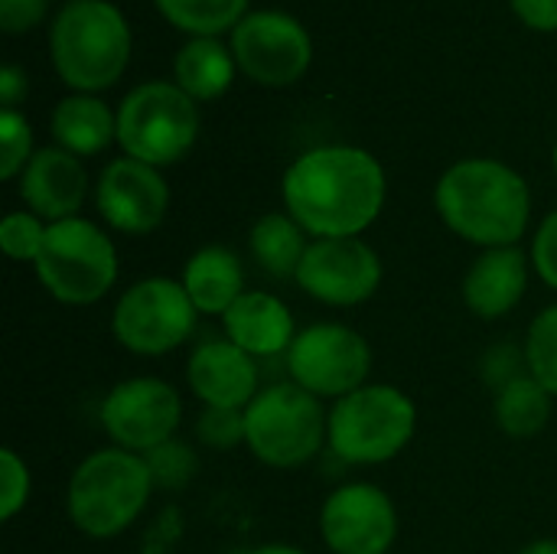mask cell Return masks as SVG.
<instances>
[{
	"mask_svg": "<svg viewBox=\"0 0 557 554\" xmlns=\"http://www.w3.org/2000/svg\"><path fill=\"white\" fill-rule=\"evenodd\" d=\"M251 255L274 278H297V268L310 248L307 229L290 212H268L251 225Z\"/></svg>",
	"mask_w": 557,
	"mask_h": 554,
	"instance_id": "603a6c76",
	"label": "cell"
},
{
	"mask_svg": "<svg viewBox=\"0 0 557 554\" xmlns=\"http://www.w3.org/2000/svg\"><path fill=\"white\" fill-rule=\"evenodd\" d=\"M0 176L13 180L16 173L26 170V163L33 160V131L26 124L23 114L16 111H3L0 114Z\"/></svg>",
	"mask_w": 557,
	"mask_h": 554,
	"instance_id": "f1b7e54d",
	"label": "cell"
},
{
	"mask_svg": "<svg viewBox=\"0 0 557 554\" xmlns=\"http://www.w3.org/2000/svg\"><path fill=\"white\" fill-rule=\"evenodd\" d=\"M183 418V405L173 385L163 379H127L114 385L101 405V424L108 438L131 454H147L173 441Z\"/></svg>",
	"mask_w": 557,
	"mask_h": 554,
	"instance_id": "7c38bea8",
	"label": "cell"
},
{
	"mask_svg": "<svg viewBox=\"0 0 557 554\" xmlns=\"http://www.w3.org/2000/svg\"><path fill=\"white\" fill-rule=\"evenodd\" d=\"M144 464L150 470L153 487H160V490H183L196 477V470H199L196 451L180 444V441H166V444L147 451Z\"/></svg>",
	"mask_w": 557,
	"mask_h": 554,
	"instance_id": "4316f807",
	"label": "cell"
},
{
	"mask_svg": "<svg viewBox=\"0 0 557 554\" xmlns=\"http://www.w3.org/2000/svg\"><path fill=\"white\" fill-rule=\"evenodd\" d=\"M519 554H557V542L555 539H542V542H532L525 545Z\"/></svg>",
	"mask_w": 557,
	"mask_h": 554,
	"instance_id": "8d00e7d4",
	"label": "cell"
},
{
	"mask_svg": "<svg viewBox=\"0 0 557 554\" xmlns=\"http://www.w3.org/2000/svg\"><path fill=\"white\" fill-rule=\"evenodd\" d=\"M529 287V258L522 248H486L463 278V300L467 307L483 317L496 320L519 307Z\"/></svg>",
	"mask_w": 557,
	"mask_h": 554,
	"instance_id": "d6986e66",
	"label": "cell"
},
{
	"mask_svg": "<svg viewBox=\"0 0 557 554\" xmlns=\"http://www.w3.org/2000/svg\"><path fill=\"white\" fill-rule=\"evenodd\" d=\"M196 313L199 310L180 281L147 278L121 294L111 330L117 343L137 356H163L189 340Z\"/></svg>",
	"mask_w": 557,
	"mask_h": 554,
	"instance_id": "9c48e42d",
	"label": "cell"
},
{
	"mask_svg": "<svg viewBox=\"0 0 557 554\" xmlns=\"http://www.w3.org/2000/svg\"><path fill=\"white\" fill-rule=\"evenodd\" d=\"M196 434L212 451H232L245 441V411L238 408H206L196 421Z\"/></svg>",
	"mask_w": 557,
	"mask_h": 554,
	"instance_id": "f546056e",
	"label": "cell"
},
{
	"mask_svg": "<svg viewBox=\"0 0 557 554\" xmlns=\"http://www.w3.org/2000/svg\"><path fill=\"white\" fill-rule=\"evenodd\" d=\"M189 389L206 408L245 411L258 395L255 356L238 349L232 340H206L193 349L186 366Z\"/></svg>",
	"mask_w": 557,
	"mask_h": 554,
	"instance_id": "2e32d148",
	"label": "cell"
},
{
	"mask_svg": "<svg viewBox=\"0 0 557 554\" xmlns=\"http://www.w3.org/2000/svg\"><path fill=\"white\" fill-rule=\"evenodd\" d=\"M297 284L320 304L356 307L379 291L382 261L362 238H317L297 268Z\"/></svg>",
	"mask_w": 557,
	"mask_h": 554,
	"instance_id": "4fadbf2b",
	"label": "cell"
},
{
	"mask_svg": "<svg viewBox=\"0 0 557 554\" xmlns=\"http://www.w3.org/2000/svg\"><path fill=\"white\" fill-rule=\"evenodd\" d=\"M232 52L248 78L277 88L297 82L307 72L313 42L294 16L281 10H258L235 26Z\"/></svg>",
	"mask_w": 557,
	"mask_h": 554,
	"instance_id": "8fae6325",
	"label": "cell"
},
{
	"mask_svg": "<svg viewBox=\"0 0 557 554\" xmlns=\"http://www.w3.org/2000/svg\"><path fill=\"white\" fill-rule=\"evenodd\" d=\"M52 65L75 91L114 85L131 59V29L108 0H72L59 10L49 33Z\"/></svg>",
	"mask_w": 557,
	"mask_h": 554,
	"instance_id": "3957f363",
	"label": "cell"
},
{
	"mask_svg": "<svg viewBox=\"0 0 557 554\" xmlns=\"http://www.w3.org/2000/svg\"><path fill=\"white\" fill-rule=\"evenodd\" d=\"M88 193V176L85 167L78 163L75 153L62 147H42L33 153L26 170L20 173V196L33 209V216L62 222L75 219Z\"/></svg>",
	"mask_w": 557,
	"mask_h": 554,
	"instance_id": "e0dca14e",
	"label": "cell"
},
{
	"mask_svg": "<svg viewBox=\"0 0 557 554\" xmlns=\"http://www.w3.org/2000/svg\"><path fill=\"white\" fill-rule=\"evenodd\" d=\"M251 554H307V552H300V549H294V545H261V549H255Z\"/></svg>",
	"mask_w": 557,
	"mask_h": 554,
	"instance_id": "74e56055",
	"label": "cell"
},
{
	"mask_svg": "<svg viewBox=\"0 0 557 554\" xmlns=\"http://www.w3.org/2000/svg\"><path fill=\"white\" fill-rule=\"evenodd\" d=\"M26 98V75L16 65H3L0 72V101L3 111H16V104Z\"/></svg>",
	"mask_w": 557,
	"mask_h": 554,
	"instance_id": "d590c367",
	"label": "cell"
},
{
	"mask_svg": "<svg viewBox=\"0 0 557 554\" xmlns=\"http://www.w3.org/2000/svg\"><path fill=\"white\" fill-rule=\"evenodd\" d=\"M320 532L333 554H385L398 539V513L385 490L349 483L330 493Z\"/></svg>",
	"mask_w": 557,
	"mask_h": 554,
	"instance_id": "5bb4252c",
	"label": "cell"
},
{
	"mask_svg": "<svg viewBox=\"0 0 557 554\" xmlns=\"http://www.w3.org/2000/svg\"><path fill=\"white\" fill-rule=\"evenodd\" d=\"M49 0H0V29L26 33L46 16Z\"/></svg>",
	"mask_w": 557,
	"mask_h": 554,
	"instance_id": "836d02e7",
	"label": "cell"
},
{
	"mask_svg": "<svg viewBox=\"0 0 557 554\" xmlns=\"http://www.w3.org/2000/svg\"><path fill=\"white\" fill-rule=\"evenodd\" d=\"M284 202L317 238H359L385 206V173L359 147H317L287 170Z\"/></svg>",
	"mask_w": 557,
	"mask_h": 554,
	"instance_id": "6da1fadb",
	"label": "cell"
},
{
	"mask_svg": "<svg viewBox=\"0 0 557 554\" xmlns=\"http://www.w3.org/2000/svg\"><path fill=\"white\" fill-rule=\"evenodd\" d=\"M225 340H232L238 349H245L255 359L287 356L294 333V317L287 304L264 291H245L225 313Z\"/></svg>",
	"mask_w": 557,
	"mask_h": 554,
	"instance_id": "ac0fdd59",
	"label": "cell"
},
{
	"mask_svg": "<svg viewBox=\"0 0 557 554\" xmlns=\"http://www.w3.org/2000/svg\"><path fill=\"white\" fill-rule=\"evenodd\" d=\"M441 219L467 242L483 248H509L525 235L532 196L529 183L499 160L454 163L434 193Z\"/></svg>",
	"mask_w": 557,
	"mask_h": 554,
	"instance_id": "7a4b0ae2",
	"label": "cell"
},
{
	"mask_svg": "<svg viewBox=\"0 0 557 554\" xmlns=\"http://www.w3.org/2000/svg\"><path fill=\"white\" fill-rule=\"evenodd\" d=\"M552 418V392L532 379L522 376L496 392V424L512 438H532L539 434Z\"/></svg>",
	"mask_w": 557,
	"mask_h": 554,
	"instance_id": "cb8c5ba5",
	"label": "cell"
},
{
	"mask_svg": "<svg viewBox=\"0 0 557 554\" xmlns=\"http://www.w3.org/2000/svg\"><path fill=\"white\" fill-rule=\"evenodd\" d=\"M555 170H557V147H555Z\"/></svg>",
	"mask_w": 557,
	"mask_h": 554,
	"instance_id": "f35d334b",
	"label": "cell"
},
{
	"mask_svg": "<svg viewBox=\"0 0 557 554\" xmlns=\"http://www.w3.org/2000/svg\"><path fill=\"white\" fill-rule=\"evenodd\" d=\"M290 379L317 398H346L366 385L372 372V349L366 336L339 323H317L287 349Z\"/></svg>",
	"mask_w": 557,
	"mask_h": 554,
	"instance_id": "30bf717a",
	"label": "cell"
},
{
	"mask_svg": "<svg viewBox=\"0 0 557 554\" xmlns=\"http://www.w3.org/2000/svg\"><path fill=\"white\" fill-rule=\"evenodd\" d=\"M29 500V470L26 464L10 451L3 447L0 451V519H13Z\"/></svg>",
	"mask_w": 557,
	"mask_h": 554,
	"instance_id": "4dcf8cb0",
	"label": "cell"
},
{
	"mask_svg": "<svg viewBox=\"0 0 557 554\" xmlns=\"http://www.w3.org/2000/svg\"><path fill=\"white\" fill-rule=\"evenodd\" d=\"M150 493L153 480L144 457L108 447L75 467L65 509L78 532L91 539H114L144 513Z\"/></svg>",
	"mask_w": 557,
	"mask_h": 554,
	"instance_id": "277c9868",
	"label": "cell"
},
{
	"mask_svg": "<svg viewBox=\"0 0 557 554\" xmlns=\"http://www.w3.org/2000/svg\"><path fill=\"white\" fill-rule=\"evenodd\" d=\"M235 52L219 42L215 36H196L189 39L176 59H173V75L176 85L193 98V101H212L225 95V88L235 78Z\"/></svg>",
	"mask_w": 557,
	"mask_h": 554,
	"instance_id": "7402d4cb",
	"label": "cell"
},
{
	"mask_svg": "<svg viewBox=\"0 0 557 554\" xmlns=\"http://www.w3.org/2000/svg\"><path fill=\"white\" fill-rule=\"evenodd\" d=\"M330 431L317 395L297 382H277L255 395L245 408V444L248 451L277 470H294L310 464Z\"/></svg>",
	"mask_w": 557,
	"mask_h": 554,
	"instance_id": "8992f818",
	"label": "cell"
},
{
	"mask_svg": "<svg viewBox=\"0 0 557 554\" xmlns=\"http://www.w3.org/2000/svg\"><path fill=\"white\" fill-rule=\"evenodd\" d=\"M525 369H529L525 353H519V349H516V346H509V343L493 346V349L486 353V359H483V379H486L496 392H499V389H506L509 382H516V379L529 376Z\"/></svg>",
	"mask_w": 557,
	"mask_h": 554,
	"instance_id": "1f68e13d",
	"label": "cell"
},
{
	"mask_svg": "<svg viewBox=\"0 0 557 554\" xmlns=\"http://www.w3.org/2000/svg\"><path fill=\"white\" fill-rule=\"evenodd\" d=\"M160 13L193 36H215L245 20L248 0H157Z\"/></svg>",
	"mask_w": 557,
	"mask_h": 554,
	"instance_id": "d4e9b609",
	"label": "cell"
},
{
	"mask_svg": "<svg viewBox=\"0 0 557 554\" xmlns=\"http://www.w3.org/2000/svg\"><path fill=\"white\" fill-rule=\"evenodd\" d=\"M512 10L532 29H557V0H512Z\"/></svg>",
	"mask_w": 557,
	"mask_h": 554,
	"instance_id": "e575fe53",
	"label": "cell"
},
{
	"mask_svg": "<svg viewBox=\"0 0 557 554\" xmlns=\"http://www.w3.org/2000/svg\"><path fill=\"white\" fill-rule=\"evenodd\" d=\"M525 362H529V376L557 395V304L532 320L525 340Z\"/></svg>",
	"mask_w": 557,
	"mask_h": 554,
	"instance_id": "484cf974",
	"label": "cell"
},
{
	"mask_svg": "<svg viewBox=\"0 0 557 554\" xmlns=\"http://www.w3.org/2000/svg\"><path fill=\"white\" fill-rule=\"evenodd\" d=\"M52 137L75 157H91L117 137V114L95 95H69L52 111Z\"/></svg>",
	"mask_w": 557,
	"mask_h": 554,
	"instance_id": "44dd1931",
	"label": "cell"
},
{
	"mask_svg": "<svg viewBox=\"0 0 557 554\" xmlns=\"http://www.w3.org/2000/svg\"><path fill=\"white\" fill-rule=\"evenodd\" d=\"M95 202L104 222L124 235H147L153 232L170 206L166 180L157 167L140 163L134 157L111 160L95 186Z\"/></svg>",
	"mask_w": 557,
	"mask_h": 554,
	"instance_id": "9a60e30c",
	"label": "cell"
},
{
	"mask_svg": "<svg viewBox=\"0 0 557 554\" xmlns=\"http://www.w3.org/2000/svg\"><path fill=\"white\" fill-rule=\"evenodd\" d=\"M199 134L196 101L170 82L137 85L117 108V144L127 157L170 167L189 153Z\"/></svg>",
	"mask_w": 557,
	"mask_h": 554,
	"instance_id": "ba28073f",
	"label": "cell"
},
{
	"mask_svg": "<svg viewBox=\"0 0 557 554\" xmlns=\"http://www.w3.org/2000/svg\"><path fill=\"white\" fill-rule=\"evenodd\" d=\"M46 229L33 212H10L0 225V248L13 261H36L46 242Z\"/></svg>",
	"mask_w": 557,
	"mask_h": 554,
	"instance_id": "83f0119b",
	"label": "cell"
},
{
	"mask_svg": "<svg viewBox=\"0 0 557 554\" xmlns=\"http://www.w3.org/2000/svg\"><path fill=\"white\" fill-rule=\"evenodd\" d=\"M42 287L72 307L101 300L117 281V251L111 238L88 219L49 222L42 251L36 258Z\"/></svg>",
	"mask_w": 557,
	"mask_h": 554,
	"instance_id": "52a82bcc",
	"label": "cell"
},
{
	"mask_svg": "<svg viewBox=\"0 0 557 554\" xmlns=\"http://www.w3.org/2000/svg\"><path fill=\"white\" fill-rule=\"evenodd\" d=\"M242 261L225 245L199 248L183 271V287L199 313H225L245 291Z\"/></svg>",
	"mask_w": 557,
	"mask_h": 554,
	"instance_id": "ffe728a7",
	"label": "cell"
},
{
	"mask_svg": "<svg viewBox=\"0 0 557 554\" xmlns=\"http://www.w3.org/2000/svg\"><path fill=\"white\" fill-rule=\"evenodd\" d=\"M418 428L414 402L392 385H362L330 411V451L343 464H385L398 457Z\"/></svg>",
	"mask_w": 557,
	"mask_h": 554,
	"instance_id": "5b68a950",
	"label": "cell"
},
{
	"mask_svg": "<svg viewBox=\"0 0 557 554\" xmlns=\"http://www.w3.org/2000/svg\"><path fill=\"white\" fill-rule=\"evenodd\" d=\"M532 264L539 271V278L557 291V209L542 222L535 245H532Z\"/></svg>",
	"mask_w": 557,
	"mask_h": 554,
	"instance_id": "d6a6232c",
	"label": "cell"
}]
</instances>
